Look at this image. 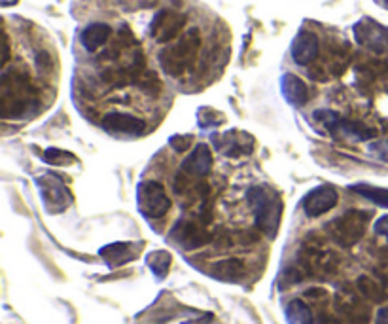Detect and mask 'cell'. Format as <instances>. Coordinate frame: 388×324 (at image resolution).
I'll return each mask as SVG.
<instances>
[{
  "label": "cell",
  "mask_w": 388,
  "mask_h": 324,
  "mask_svg": "<svg viewBox=\"0 0 388 324\" xmlns=\"http://www.w3.org/2000/svg\"><path fill=\"white\" fill-rule=\"evenodd\" d=\"M313 118H315L318 123H322V125H326L327 129H332L339 120H343L341 114H337V112L334 111H316L315 114H313Z\"/></svg>",
  "instance_id": "cell-25"
},
{
  "label": "cell",
  "mask_w": 388,
  "mask_h": 324,
  "mask_svg": "<svg viewBox=\"0 0 388 324\" xmlns=\"http://www.w3.org/2000/svg\"><path fill=\"white\" fill-rule=\"evenodd\" d=\"M192 144V137L189 135H175L173 139H170V147L175 148L176 152H186Z\"/></svg>",
  "instance_id": "cell-27"
},
{
  "label": "cell",
  "mask_w": 388,
  "mask_h": 324,
  "mask_svg": "<svg viewBox=\"0 0 388 324\" xmlns=\"http://www.w3.org/2000/svg\"><path fill=\"white\" fill-rule=\"evenodd\" d=\"M303 296L305 298H309V300H324L327 296V292L324 288H309Z\"/></svg>",
  "instance_id": "cell-30"
},
{
  "label": "cell",
  "mask_w": 388,
  "mask_h": 324,
  "mask_svg": "<svg viewBox=\"0 0 388 324\" xmlns=\"http://www.w3.org/2000/svg\"><path fill=\"white\" fill-rule=\"evenodd\" d=\"M375 324H388V306L381 307V309L377 311Z\"/></svg>",
  "instance_id": "cell-32"
},
{
  "label": "cell",
  "mask_w": 388,
  "mask_h": 324,
  "mask_svg": "<svg viewBox=\"0 0 388 324\" xmlns=\"http://www.w3.org/2000/svg\"><path fill=\"white\" fill-rule=\"evenodd\" d=\"M213 167V152L206 144H197L194 152L182 161V173L192 178L206 177Z\"/></svg>",
  "instance_id": "cell-11"
},
{
  "label": "cell",
  "mask_w": 388,
  "mask_h": 324,
  "mask_svg": "<svg viewBox=\"0 0 388 324\" xmlns=\"http://www.w3.org/2000/svg\"><path fill=\"white\" fill-rule=\"evenodd\" d=\"M211 275L220 279V281H239L244 275V263L237 258L230 260H220L211 268Z\"/></svg>",
  "instance_id": "cell-17"
},
{
  "label": "cell",
  "mask_w": 388,
  "mask_h": 324,
  "mask_svg": "<svg viewBox=\"0 0 388 324\" xmlns=\"http://www.w3.org/2000/svg\"><path fill=\"white\" fill-rule=\"evenodd\" d=\"M170 237H173V241H175L176 245L184 247V249H188V251H194V249H199V247L206 245V243L213 239V235L203 228V222L180 220L175 228H173Z\"/></svg>",
  "instance_id": "cell-7"
},
{
  "label": "cell",
  "mask_w": 388,
  "mask_h": 324,
  "mask_svg": "<svg viewBox=\"0 0 388 324\" xmlns=\"http://www.w3.org/2000/svg\"><path fill=\"white\" fill-rule=\"evenodd\" d=\"M148 266L158 277H163L169 271L170 266V254L165 251H156L152 254H148Z\"/></svg>",
  "instance_id": "cell-22"
},
{
  "label": "cell",
  "mask_w": 388,
  "mask_h": 324,
  "mask_svg": "<svg viewBox=\"0 0 388 324\" xmlns=\"http://www.w3.org/2000/svg\"><path fill=\"white\" fill-rule=\"evenodd\" d=\"M318 49H320V42H318V38L316 35L309 31L299 32L292 44V57H294V61L297 65H309L316 59L318 56Z\"/></svg>",
  "instance_id": "cell-12"
},
{
  "label": "cell",
  "mask_w": 388,
  "mask_h": 324,
  "mask_svg": "<svg viewBox=\"0 0 388 324\" xmlns=\"http://www.w3.org/2000/svg\"><path fill=\"white\" fill-rule=\"evenodd\" d=\"M286 318L290 324H315L311 307L303 300H292L286 307Z\"/></svg>",
  "instance_id": "cell-20"
},
{
  "label": "cell",
  "mask_w": 388,
  "mask_h": 324,
  "mask_svg": "<svg viewBox=\"0 0 388 324\" xmlns=\"http://www.w3.org/2000/svg\"><path fill=\"white\" fill-rule=\"evenodd\" d=\"M44 161L46 163H51V166H73L76 158H74L70 152H65V150H57V148H49L44 152Z\"/></svg>",
  "instance_id": "cell-23"
},
{
  "label": "cell",
  "mask_w": 388,
  "mask_h": 324,
  "mask_svg": "<svg viewBox=\"0 0 388 324\" xmlns=\"http://www.w3.org/2000/svg\"><path fill=\"white\" fill-rule=\"evenodd\" d=\"M384 6H387V8H388V0H384Z\"/></svg>",
  "instance_id": "cell-35"
},
{
  "label": "cell",
  "mask_w": 388,
  "mask_h": 324,
  "mask_svg": "<svg viewBox=\"0 0 388 324\" xmlns=\"http://www.w3.org/2000/svg\"><path fill=\"white\" fill-rule=\"evenodd\" d=\"M371 214L368 211H346L345 214H341L339 218H335L330 224V233L334 241H337L341 247H352L356 245L360 239L364 237L365 228L370 222Z\"/></svg>",
  "instance_id": "cell-3"
},
{
  "label": "cell",
  "mask_w": 388,
  "mask_h": 324,
  "mask_svg": "<svg viewBox=\"0 0 388 324\" xmlns=\"http://www.w3.org/2000/svg\"><path fill=\"white\" fill-rule=\"evenodd\" d=\"M15 2H18V0H0V4H2L4 8L12 6V4H15Z\"/></svg>",
  "instance_id": "cell-34"
},
{
  "label": "cell",
  "mask_w": 388,
  "mask_h": 324,
  "mask_svg": "<svg viewBox=\"0 0 388 324\" xmlns=\"http://www.w3.org/2000/svg\"><path fill=\"white\" fill-rule=\"evenodd\" d=\"M356 288L362 298L373 301V304H381V301L387 300V290H384V287H382L381 282L375 281L373 277H358Z\"/></svg>",
  "instance_id": "cell-18"
},
{
  "label": "cell",
  "mask_w": 388,
  "mask_h": 324,
  "mask_svg": "<svg viewBox=\"0 0 388 324\" xmlns=\"http://www.w3.org/2000/svg\"><path fill=\"white\" fill-rule=\"evenodd\" d=\"M37 65L42 68L51 67V57H49V54H46V51H40V54L37 56Z\"/></svg>",
  "instance_id": "cell-31"
},
{
  "label": "cell",
  "mask_w": 388,
  "mask_h": 324,
  "mask_svg": "<svg viewBox=\"0 0 388 324\" xmlns=\"http://www.w3.org/2000/svg\"><path fill=\"white\" fill-rule=\"evenodd\" d=\"M184 23L186 19L182 13L175 12V10H161L156 13V18L150 23V37L159 44L170 42L180 35Z\"/></svg>",
  "instance_id": "cell-6"
},
{
  "label": "cell",
  "mask_w": 388,
  "mask_h": 324,
  "mask_svg": "<svg viewBox=\"0 0 388 324\" xmlns=\"http://www.w3.org/2000/svg\"><path fill=\"white\" fill-rule=\"evenodd\" d=\"M137 84L142 92L150 93V95H156V93L161 92V82L158 80V76L154 73H146L142 74L139 80H137Z\"/></svg>",
  "instance_id": "cell-24"
},
{
  "label": "cell",
  "mask_w": 388,
  "mask_h": 324,
  "mask_svg": "<svg viewBox=\"0 0 388 324\" xmlns=\"http://www.w3.org/2000/svg\"><path fill=\"white\" fill-rule=\"evenodd\" d=\"M354 38L360 46L373 54H388V27L377 23L375 19L364 18L354 25Z\"/></svg>",
  "instance_id": "cell-5"
},
{
  "label": "cell",
  "mask_w": 388,
  "mask_h": 324,
  "mask_svg": "<svg viewBox=\"0 0 388 324\" xmlns=\"http://www.w3.org/2000/svg\"><path fill=\"white\" fill-rule=\"evenodd\" d=\"M103 127L110 133L122 135H142L146 129V123L142 120L122 112H110L103 118Z\"/></svg>",
  "instance_id": "cell-13"
},
{
  "label": "cell",
  "mask_w": 388,
  "mask_h": 324,
  "mask_svg": "<svg viewBox=\"0 0 388 324\" xmlns=\"http://www.w3.org/2000/svg\"><path fill=\"white\" fill-rule=\"evenodd\" d=\"M351 190L358 196L381 205V207H388V190H384V188H377V186H370V184H356V186H351Z\"/></svg>",
  "instance_id": "cell-21"
},
{
  "label": "cell",
  "mask_w": 388,
  "mask_h": 324,
  "mask_svg": "<svg viewBox=\"0 0 388 324\" xmlns=\"http://www.w3.org/2000/svg\"><path fill=\"white\" fill-rule=\"evenodd\" d=\"M335 205H337V192L334 186H318L315 190H311L303 199L305 213L311 218L332 211Z\"/></svg>",
  "instance_id": "cell-9"
},
{
  "label": "cell",
  "mask_w": 388,
  "mask_h": 324,
  "mask_svg": "<svg viewBox=\"0 0 388 324\" xmlns=\"http://www.w3.org/2000/svg\"><path fill=\"white\" fill-rule=\"evenodd\" d=\"M375 273L382 279H388V249H382L379 252V263H377Z\"/></svg>",
  "instance_id": "cell-28"
},
{
  "label": "cell",
  "mask_w": 388,
  "mask_h": 324,
  "mask_svg": "<svg viewBox=\"0 0 388 324\" xmlns=\"http://www.w3.org/2000/svg\"><path fill=\"white\" fill-rule=\"evenodd\" d=\"M201 48V37L197 29H192L180 40L159 54V65L169 76H180L194 67Z\"/></svg>",
  "instance_id": "cell-2"
},
{
  "label": "cell",
  "mask_w": 388,
  "mask_h": 324,
  "mask_svg": "<svg viewBox=\"0 0 388 324\" xmlns=\"http://www.w3.org/2000/svg\"><path fill=\"white\" fill-rule=\"evenodd\" d=\"M332 135L341 137V139H352V141H370L377 135L375 129L368 127L360 122H346V120H339L334 127L330 129Z\"/></svg>",
  "instance_id": "cell-14"
},
{
  "label": "cell",
  "mask_w": 388,
  "mask_h": 324,
  "mask_svg": "<svg viewBox=\"0 0 388 324\" xmlns=\"http://www.w3.org/2000/svg\"><path fill=\"white\" fill-rule=\"evenodd\" d=\"M246 201L256 214V226L263 232L267 237H275L280 224V213H282V203L275 192L265 186H252L246 192Z\"/></svg>",
  "instance_id": "cell-1"
},
{
  "label": "cell",
  "mask_w": 388,
  "mask_h": 324,
  "mask_svg": "<svg viewBox=\"0 0 388 324\" xmlns=\"http://www.w3.org/2000/svg\"><path fill=\"white\" fill-rule=\"evenodd\" d=\"M280 89H282L286 101L290 104H296V106H301L309 99V89L305 86L303 80L297 78L296 74H284L282 82H280Z\"/></svg>",
  "instance_id": "cell-15"
},
{
  "label": "cell",
  "mask_w": 388,
  "mask_h": 324,
  "mask_svg": "<svg viewBox=\"0 0 388 324\" xmlns=\"http://www.w3.org/2000/svg\"><path fill=\"white\" fill-rule=\"evenodd\" d=\"M137 201H139L140 213L144 214L146 218H154V220L165 216L170 207V201L163 186L158 182H152V180H146V182L139 184Z\"/></svg>",
  "instance_id": "cell-4"
},
{
  "label": "cell",
  "mask_w": 388,
  "mask_h": 324,
  "mask_svg": "<svg viewBox=\"0 0 388 324\" xmlns=\"http://www.w3.org/2000/svg\"><path fill=\"white\" fill-rule=\"evenodd\" d=\"M224 122V116L218 114L216 111H211V108H201L199 112V123L203 127H208V125H216V123Z\"/></svg>",
  "instance_id": "cell-26"
},
{
  "label": "cell",
  "mask_w": 388,
  "mask_h": 324,
  "mask_svg": "<svg viewBox=\"0 0 388 324\" xmlns=\"http://www.w3.org/2000/svg\"><path fill=\"white\" fill-rule=\"evenodd\" d=\"M375 233L388 241V214L387 216H381V218L375 222Z\"/></svg>",
  "instance_id": "cell-29"
},
{
  "label": "cell",
  "mask_w": 388,
  "mask_h": 324,
  "mask_svg": "<svg viewBox=\"0 0 388 324\" xmlns=\"http://www.w3.org/2000/svg\"><path fill=\"white\" fill-rule=\"evenodd\" d=\"M134 252H139V249L134 251V245L129 243H115V245L104 247L101 249V256L110 262V266H120V263L129 262L134 256Z\"/></svg>",
  "instance_id": "cell-19"
},
{
  "label": "cell",
  "mask_w": 388,
  "mask_h": 324,
  "mask_svg": "<svg viewBox=\"0 0 388 324\" xmlns=\"http://www.w3.org/2000/svg\"><path fill=\"white\" fill-rule=\"evenodd\" d=\"M8 59H10V40H8V37L4 35V57H2V63L6 65Z\"/></svg>",
  "instance_id": "cell-33"
},
{
  "label": "cell",
  "mask_w": 388,
  "mask_h": 324,
  "mask_svg": "<svg viewBox=\"0 0 388 324\" xmlns=\"http://www.w3.org/2000/svg\"><path fill=\"white\" fill-rule=\"evenodd\" d=\"M110 32L112 31H110V27L106 23H93L89 27H85L80 40H82L85 49L97 51L99 48H103L104 44L108 42Z\"/></svg>",
  "instance_id": "cell-16"
},
{
  "label": "cell",
  "mask_w": 388,
  "mask_h": 324,
  "mask_svg": "<svg viewBox=\"0 0 388 324\" xmlns=\"http://www.w3.org/2000/svg\"><path fill=\"white\" fill-rule=\"evenodd\" d=\"M214 144H216L220 152H224L230 158L249 156L254 150L252 135L241 133V131H227L224 135H218V137H214Z\"/></svg>",
  "instance_id": "cell-8"
},
{
  "label": "cell",
  "mask_w": 388,
  "mask_h": 324,
  "mask_svg": "<svg viewBox=\"0 0 388 324\" xmlns=\"http://www.w3.org/2000/svg\"><path fill=\"white\" fill-rule=\"evenodd\" d=\"M38 184H40L44 201L48 203L51 211H61L70 203V192L55 175H46L38 180Z\"/></svg>",
  "instance_id": "cell-10"
}]
</instances>
